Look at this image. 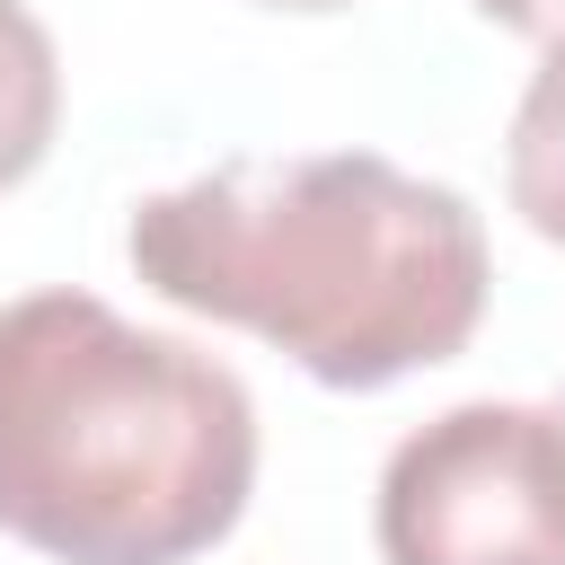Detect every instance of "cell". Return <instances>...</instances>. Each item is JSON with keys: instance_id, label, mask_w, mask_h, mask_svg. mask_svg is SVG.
<instances>
[{"instance_id": "6da1fadb", "label": "cell", "mask_w": 565, "mask_h": 565, "mask_svg": "<svg viewBox=\"0 0 565 565\" xmlns=\"http://www.w3.org/2000/svg\"><path fill=\"white\" fill-rule=\"evenodd\" d=\"M124 256L159 300L265 335L327 388H388L450 362L494 282L468 194L380 150L221 159L150 194Z\"/></svg>"}, {"instance_id": "7a4b0ae2", "label": "cell", "mask_w": 565, "mask_h": 565, "mask_svg": "<svg viewBox=\"0 0 565 565\" xmlns=\"http://www.w3.org/2000/svg\"><path fill=\"white\" fill-rule=\"evenodd\" d=\"M256 494V397L97 291L0 309V530L53 565H194Z\"/></svg>"}, {"instance_id": "3957f363", "label": "cell", "mask_w": 565, "mask_h": 565, "mask_svg": "<svg viewBox=\"0 0 565 565\" xmlns=\"http://www.w3.org/2000/svg\"><path fill=\"white\" fill-rule=\"evenodd\" d=\"M388 565H565V415L468 397L380 468Z\"/></svg>"}, {"instance_id": "277c9868", "label": "cell", "mask_w": 565, "mask_h": 565, "mask_svg": "<svg viewBox=\"0 0 565 565\" xmlns=\"http://www.w3.org/2000/svg\"><path fill=\"white\" fill-rule=\"evenodd\" d=\"M62 124V62L26 0H0V194L44 168Z\"/></svg>"}, {"instance_id": "5b68a950", "label": "cell", "mask_w": 565, "mask_h": 565, "mask_svg": "<svg viewBox=\"0 0 565 565\" xmlns=\"http://www.w3.org/2000/svg\"><path fill=\"white\" fill-rule=\"evenodd\" d=\"M503 185L512 212L565 247V44H547V62L530 71L521 106H512V141H503Z\"/></svg>"}, {"instance_id": "8992f818", "label": "cell", "mask_w": 565, "mask_h": 565, "mask_svg": "<svg viewBox=\"0 0 565 565\" xmlns=\"http://www.w3.org/2000/svg\"><path fill=\"white\" fill-rule=\"evenodd\" d=\"M494 26L530 35V44H565V0H477Z\"/></svg>"}, {"instance_id": "52a82bcc", "label": "cell", "mask_w": 565, "mask_h": 565, "mask_svg": "<svg viewBox=\"0 0 565 565\" xmlns=\"http://www.w3.org/2000/svg\"><path fill=\"white\" fill-rule=\"evenodd\" d=\"M256 9H291V18H327V9H353V0H256Z\"/></svg>"}, {"instance_id": "ba28073f", "label": "cell", "mask_w": 565, "mask_h": 565, "mask_svg": "<svg viewBox=\"0 0 565 565\" xmlns=\"http://www.w3.org/2000/svg\"><path fill=\"white\" fill-rule=\"evenodd\" d=\"M556 415H565V397H556Z\"/></svg>"}]
</instances>
